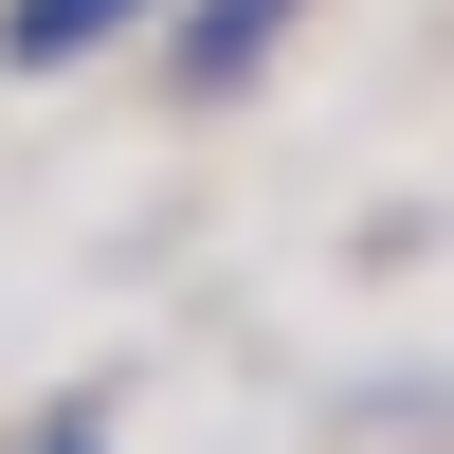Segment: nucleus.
I'll list each match as a JSON object with an SVG mask.
<instances>
[{
  "instance_id": "nucleus-3",
  "label": "nucleus",
  "mask_w": 454,
  "mask_h": 454,
  "mask_svg": "<svg viewBox=\"0 0 454 454\" xmlns=\"http://www.w3.org/2000/svg\"><path fill=\"white\" fill-rule=\"evenodd\" d=\"M36 454H109V419H91V400H73V419H55V436H36Z\"/></svg>"
},
{
  "instance_id": "nucleus-1",
  "label": "nucleus",
  "mask_w": 454,
  "mask_h": 454,
  "mask_svg": "<svg viewBox=\"0 0 454 454\" xmlns=\"http://www.w3.org/2000/svg\"><path fill=\"white\" fill-rule=\"evenodd\" d=\"M291 19H309V0H182V19H164V73H182V91H254V73L291 55Z\"/></svg>"
},
{
  "instance_id": "nucleus-2",
  "label": "nucleus",
  "mask_w": 454,
  "mask_h": 454,
  "mask_svg": "<svg viewBox=\"0 0 454 454\" xmlns=\"http://www.w3.org/2000/svg\"><path fill=\"white\" fill-rule=\"evenodd\" d=\"M128 19H164V0H0V55H19V73H73V55H109Z\"/></svg>"
}]
</instances>
